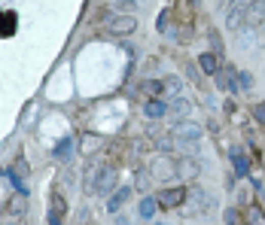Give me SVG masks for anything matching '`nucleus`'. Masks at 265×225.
<instances>
[{"mask_svg":"<svg viewBox=\"0 0 265 225\" xmlns=\"http://www.w3.org/2000/svg\"><path fill=\"white\" fill-rule=\"evenodd\" d=\"M49 225H61V216H58V213H55V210H52V213H49Z\"/></svg>","mask_w":265,"mask_h":225,"instance_id":"5701e85b","label":"nucleus"},{"mask_svg":"<svg viewBox=\"0 0 265 225\" xmlns=\"http://www.w3.org/2000/svg\"><path fill=\"white\" fill-rule=\"evenodd\" d=\"M140 88H143L146 94H156V98H159V94L165 91V82H162V79H143V82H140Z\"/></svg>","mask_w":265,"mask_h":225,"instance_id":"4468645a","label":"nucleus"},{"mask_svg":"<svg viewBox=\"0 0 265 225\" xmlns=\"http://www.w3.org/2000/svg\"><path fill=\"white\" fill-rule=\"evenodd\" d=\"M156 201H159V207H180V204L186 201V189H183V186H171V189L159 192Z\"/></svg>","mask_w":265,"mask_h":225,"instance_id":"7ed1b4c3","label":"nucleus"},{"mask_svg":"<svg viewBox=\"0 0 265 225\" xmlns=\"http://www.w3.org/2000/svg\"><path fill=\"white\" fill-rule=\"evenodd\" d=\"M217 85H220L223 91H241V85H238V70L226 64V67L217 73Z\"/></svg>","mask_w":265,"mask_h":225,"instance_id":"39448f33","label":"nucleus"},{"mask_svg":"<svg viewBox=\"0 0 265 225\" xmlns=\"http://www.w3.org/2000/svg\"><path fill=\"white\" fill-rule=\"evenodd\" d=\"M67 152H70V137H64V140L55 146V155H58V158H67Z\"/></svg>","mask_w":265,"mask_h":225,"instance_id":"a211bd4d","label":"nucleus"},{"mask_svg":"<svg viewBox=\"0 0 265 225\" xmlns=\"http://www.w3.org/2000/svg\"><path fill=\"white\" fill-rule=\"evenodd\" d=\"M253 119H256L259 125H265V104H256V107H253Z\"/></svg>","mask_w":265,"mask_h":225,"instance_id":"aec40b11","label":"nucleus"},{"mask_svg":"<svg viewBox=\"0 0 265 225\" xmlns=\"http://www.w3.org/2000/svg\"><path fill=\"white\" fill-rule=\"evenodd\" d=\"M201 128L198 125H192V122H180L177 128H174V137H177V143H186V149H195V143L201 140Z\"/></svg>","mask_w":265,"mask_h":225,"instance_id":"f257e3e1","label":"nucleus"},{"mask_svg":"<svg viewBox=\"0 0 265 225\" xmlns=\"http://www.w3.org/2000/svg\"><path fill=\"white\" fill-rule=\"evenodd\" d=\"M174 110H177V116H186V113H189V101H186V98H177V101H174Z\"/></svg>","mask_w":265,"mask_h":225,"instance_id":"6ab92c4d","label":"nucleus"},{"mask_svg":"<svg viewBox=\"0 0 265 225\" xmlns=\"http://www.w3.org/2000/svg\"><path fill=\"white\" fill-rule=\"evenodd\" d=\"M247 222L250 225H265V216L259 207H253V210H247Z\"/></svg>","mask_w":265,"mask_h":225,"instance_id":"f3484780","label":"nucleus"},{"mask_svg":"<svg viewBox=\"0 0 265 225\" xmlns=\"http://www.w3.org/2000/svg\"><path fill=\"white\" fill-rule=\"evenodd\" d=\"M165 113H168V104H165V101H159V98L143 104V116H146V119H162Z\"/></svg>","mask_w":265,"mask_h":225,"instance_id":"1a4fd4ad","label":"nucleus"},{"mask_svg":"<svg viewBox=\"0 0 265 225\" xmlns=\"http://www.w3.org/2000/svg\"><path fill=\"white\" fill-rule=\"evenodd\" d=\"M198 67H201V73H208V76H217V73L223 70L217 52H201V55H198Z\"/></svg>","mask_w":265,"mask_h":225,"instance_id":"0eeeda50","label":"nucleus"},{"mask_svg":"<svg viewBox=\"0 0 265 225\" xmlns=\"http://www.w3.org/2000/svg\"><path fill=\"white\" fill-rule=\"evenodd\" d=\"M165 88H171V91H180L183 85H180V79H174V76H171V79H165Z\"/></svg>","mask_w":265,"mask_h":225,"instance_id":"4be33fe9","label":"nucleus"},{"mask_svg":"<svg viewBox=\"0 0 265 225\" xmlns=\"http://www.w3.org/2000/svg\"><path fill=\"white\" fill-rule=\"evenodd\" d=\"M0 34H3V37H12V34H15V12H9V9L3 12V18H0Z\"/></svg>","mask_w":265,"mask_h":225,"instance_id":"ddd939ff","label":"nucleus"},{"mask_svg":"<svg viewBox=\"0 0 265 225\" xmlns=\"http://www.w3.org/2000/svg\"><path fill=\"white\" fill-rule=\"evenodd\" d=\"M128 195H131V186H122V189H119V192H116V195H113V198L107 201V210H110V213H116V210L122 207V201H125Z\"/></svg>","mask_w":265,"mask_h":225,"instance_id":"f8f14e48","label":"nucleus"},{"mask_svg":"<svg viewBox=\"0 0 265 225\" xmlns=\"http://www.w3.org/2000/svg\"><path fill=\"white\" fill-rule=\"evenodd\" d=\"M134 27H137V18H134V15H116V18L107 21V30H110V34H119V37H122V34H131Z\"/></svg>","mask_w":265,"mask_h":225,"instance_id":"20e7f679","label":"nucleus"},{"mask_svg":"<svg viewBox=\"0 0 265 225\" xmlns=\"http://www.w3.org/2000/svg\"><path fill=\"white\" fill-rule=\"evenodd\" d=\"M156 210H159V201H156V198H143V204H140V216H143V219H153Z\"/></svg>","mask_w":265,"mask_h":225,"instance_id":"2eb2a0df","label":"nucleus"},{"mask_svg":"<svg viewBox=\"0 0 265 225\" xmlns=\"http://www.w3.org/2000/svg\"><path fill=\"white\" fill-rule=\"evenodd\" d=\"M238 85H241V91H253V73L241 70V73H238Z\"/></svg>","mask_w":265,"mask_h":225,"instance_id":"dca6fc26","label":"nucleus"},{"mask_svg":"<svg viewBox=\"0 0 265 225\" xmlns=\"http://www.w3.org/2000/svg\"><path fill=\"white\" fill-rule=\"evenodd\" d=\"M3 180H6V183H9V186H12V189L18 192V195H27V186L21 183V177H18V174H15L12 168H6V171H3Z\"/></svg>","mask_w":265,"mask_h":225,"instance_id":"9b49d317","label":"nucleus"},{"mask_svg":"<svg viewBox=\"0 0 265 225\" xmlns=\"http://www.w3.org/2000/svg\"><path fill=\"white\" fill-rule=\"evenodd\" d=\"M12 225H15V222H12Z\"/></svg>","mask_w":265,"mask_h":225,"instance_id":"b1692460","label":"nucleus"},{"mask_svg":"<svg viewBox=\"0 0 265 225\" xmlns=\"http://www.w3.org/2000/svg\"><path fill=\"white\" fill-rule=\"evenodd\" d=\"M229 152H232V168H235V174H238V177H247V174H250V158L241 155L238 149H229Z\"/></svg>","mask_w":265,"mask_h":225,"instance_id":"9d476101","label":"nucleus"},{"mask_svg":"<svg viewBox=\"0 0 265 225\" xmlns=\"http://www.w3.org/2000/svg\"><path fill=\"white\" fill-rule=\"evenodd\" d=\"M223 219H226V225H238V222H241V216H238L235 210H226V216H223Z\"/></svg>","mask_w":265,"mask_h":225,"instance_id":"412c9836","label":"nucleus"},{"mask_svg":"<svg viewBox=\"0 0 265 225\" xmlns=\"http://www.w3.org/2000/svg\"><path fill=\"white\" fill-rule=\"evenodd\" d=\"M265 18V3H247V12H244V24L247 27H259Z\"/></svg>","mask_w":265,"mask_h":225,"instance_id":"6e6552de","label":"nucleus"},{"mask_svg":"<svg viewBox=\"0 0 265 225\" xmlns=\"http://www.w3.org/2000/svg\"><path fill=\"white\" fill-rule=\"evenodd\" d=\"M113 180H116V171L104 165V168L98 171V177L89 183V192H95V195H104V192H110V189H113Z\"/></svg>","mask_w":265,"mask_h":225,"instance_id":"f03ea898","label":"nucleus"},{"mask_svg":"<svg viewBox=\"0 0 265 225\" xmlns=\"http://www.w3.org/2000/svg\"><path fill=\"white\" fill-rule=\"evenodd\" d=\"M244 12H247V3H229V9H226V24L235 30V27H241L244 24Z\"/></svg>","mask_w":265,"mask_h":225,"instance_id":"423d86ee","label":"nucleus"}]
</instances>
